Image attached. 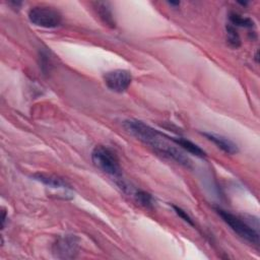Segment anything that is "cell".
Wrapping results in <instances>:
<instances>
[{
    "label": "cell",
    "instance_id": "6da1fadb",
    "mask_svg": "<svg viewBox=\"0 0 260 260\" xmlns=\"http://www.w3.org/2000/svg\"><path fill=\"white\" fill-rule=\"evenodd\" d=\"M123 126L130 134L135 136L143 143L148 144L160 154H165L171 146V144L162 138L164 134L142 121L134 119L125 120L123 122Z\"/></svg>",
    "mask_w": 260,
    "mask_h": 260
},
{
    "label": "cell",
    "instance_id": "7a4b0ae2",
    "mask_svg": "<svg viewBox=\"0 0 260 260\" xmlns=\"http://www.w3.org/2000/svg\"><path fill=\"white\" fill-rule=\"evenodd\" d=\"M91 159L93 165L104 173L120 180L122 170L116 154L104 145H96L91 152Z\"/></svg>",
    "mask_w": 260,
    "mask_h": 260
},
{
    "label": "cell",
    "instance_id": "3957f363",
    "mask_svg": "<svg viewBox=\"0 0 260 260\" xmlns=\"http://www.w3.org/2000/svg\"><path fill=\"white\" fill-rule=\"evenodd\" d=\"M215 210L218 215L223 219V221L228 225H230V228L238 236L253 245L257 246L259 244V235L250 224L226 210H223L221 208H215Z\"/></svg>",
    "mask_w": 260,
    "mask_h": 260
},
{
    "label": "cell",
    "instance_id": "277c9868",
    "mask_svg": "<svg viewBox=\"0 0 260 260\" xmlns=\"http://www.w3.org/2000/svg\"><path fill=\"white\" fill-rule=\"evenodd\" d=\"M28 19L37 26L54 28L61 24L62 15L53 7L35 6L28 11Z\"/></svg>",
    "mask_w": 260,
    "mask_h": 260
},
{
    "label": "cell",
    "instance_id": "5b68a950",
    "mask_svg": "<svg viewBox=\"0 0 260 260\" xmlns=\"http://www.w3.org/2000/svg\"><path fill=\"white\" fill-rule=\"evenodd\" d=\"M78 239L74 235H65L56 240L53 244V254L59 259H72L78 254Z\"/></svg>",
    "mask_w": 260,
    "mask_h": 260
},
{
    "label": "cell",
    "instance_id": "8992f818",
    "mask_svg": "<svg viewBox=\"0 0 260 260\" xmlns=\"http://www.w3.org/2000/svg\"><path fill=\"white\" fill-rule=\"evenodd\" d=\"M104 81L112 91L124 92L132 82V75L128 70L115 69L104 75Z\"/></svg>",
    "mask_w": 260,
    "mask_h": 260
},
{
    "label": "cell",
    "instance_id": "52a82bcc",
    "mask_svg": "<svg viewBox=\"0 0 260 260\" xmlns=\"http://www.w3.org/2000/svg\"><path fill=\"white\" fill-rule=\"evenodd\" d=\"M32 178H34V180H36L38 182H41L42 184H44V185H46L50 188H53V189H60V190H63L65 192L71 190L70 185L65 180H63L62 178L57 177V176L47 175V174H40L39 173V174L34 175Z\"/></svg>",
    "mask_w": 260,
    "mask_h": 260
},
{
    "label": "cell",
    "instance_id": "ba28073f",
    "mask_svg": "<svg viewBox=\"0 0 260 260\" xmlns=\"http://www.w3.org/2000/svg\"><path fill=\"white\" fill-rule=\"evenodd\" d=\"M208 140L212 141L218 148H220L222 151H224L225 153L229 154H235L238 152V146L231 141L230 139L220 136V135H216L213 133H202Z\"/></svg>",
    "mask_w": 260,
    "mask_h": 260
},
{
    "label": "cell",
    "instance_id": "9c48e42d",
    "mask_svg": "<svg viewBox=\"0 0 260 260\" xmlns=\"http://www.w3.org/2000/svg\"><path fill=\"white\" fill-rule=\"evenodd\" d=\"M95 9L101 17V19L109 26L115 27V21L111 7L108 2H95Z\"/></svg>",
    "mask_w": 260,
    "mask_h": 260
},
{
    "label": "cell",
    "instance_id": "30bf717a",
    "mask_svg": "<svg viewBox=\"0 0 260 260\" xmlns=\"http://www.w3.org/2000/svg\"><path fill=\"white\" fill-rule=\"evenodd\" d=\"M172 140L177 143L179 146H181L182 148H184L185 150H187L188 152L196 155V156H199V157H203L206 155L205 151L200 147L198 146L197 144H195L194 142L186 139V138H182V137H178V138H172Z\"/></svg>",
    "mask_w": 260,
    "mask_h": 260
},
{
    "label": "cell",
    "instance_id": "8fae6325",
    "mask_svg": "<svg viewBox=\"0 0 260 260\" xmlns=\"http://www.w3.org/2000/svg\"><path fill=\"white\" fill-rule=\"evenodd\" d=\"M134 198H135L136 202H137L139 205H141V206H143V207H145V208L151 209V208L154 207V203H155V202H154L153 197H152L149 193H147V192H145V191H142V190H137V191H135V193H134Z\"/></svg>",
    "mask_w": 260,
    "mask_h": 260
},
{
    "label": "cell",
    "instance_id": "7c38bea8",
    "mask_svg": "<svg viewBox=\"0 0 260 260\" xmlns=\"http://www.w3.org/2000/svg\"><path fill=\"white\" fill-rule=\"evenodd\" d=\"M230 18V21L232 22V25H236V26H242V27H253L254 26V22L251 18L249 17H244V16H241L239 15L238 13H235V12H232L229 16Z\"/></svg>",
    "mask_w": 260,
    "mask_h": 260
},
{
    "label": "cell",
    "instance_id": "4fadbf2b",
    "mask_svg": "<svg viewBox=\"0 0 260 260\" xmlns=\"http://www.w3.org/2000/svg\"><path fill=\"white\" fill-rule=\"evenodd\" d=\"M225 28H226V41H228L229 45L233 48L240 47L241 39H240V36H239L237 29L235 28V26H233L232 24H228Z\"/></svg>",
    "mask_w": 260,
    "mask_h": 260
},
{
    "label": "cell",
    "instance_id": "5bb4252c",
    "mask_svg": "<svg viewBox=\"0 0 260 260\" xmlns=\"http://www.w3.org/2000/svg\"><path fill=\"white\" fill-rule=\"evenodd\" d=\"M173 208H174L175 212H176L182 219H184V220H185L186 222H188L189 224L194 225V222H193L192 218L190 217V215H189L185 210H183L181 207H178V206H176V205H173Z\"/></svg>",
    "mask_w": 260,
    "mask_h": 260
},
{
    "label": "cell",
    "instance_id": "9a60e30c",
    "mask_svg": "<svg viewBox=\"0 0 260 260\" xmlns=\"http://www.w3.org/2000/svg\"><path fill=\"white\" fill-rule=\"evenodd\" d=\"M170 5H173V6H179L180 5V2H169Z\"/></svg>",
    "mask_w": 260,
    "mask_h": 260
},
{
    "label": "cell",
    "instance_id": "2e32d148",
    "mask_svg": "<svg viewBox=\"0 0 260 260\" xmlns=\"http://www.w3.org/2000/svg\"><path fill=\"white\" fill-rule=\"evenodd\" d=\"M255 60H256V62H258V51L256 52V55H255Z\"/></svg>",
    "mask_w": 260,
    "mask_h": 260
}]
</instances>
